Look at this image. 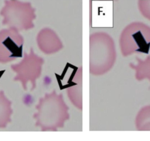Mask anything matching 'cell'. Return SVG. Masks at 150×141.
I'll return each mask as SVG.
<instances>
[{"mask_svg":"<svg viewBox=\"0 0 150 141\" xmlns=\"http://www.w3.org/2000/svg\"><path fill=\"white\" fill-rule=\"evenodd\" d=\"M133 36L134 37V39L137 41V44L139 45V48H141V49L140 51H142L143 52L148 53V49L149 48V45L150 44V43H149L148 44L146 43L140 32H138V33L133 35Z\"/></svg>","mask_w":150,"mask_h":141,"instance_id":"1","label":"cell"}]
</instances>
